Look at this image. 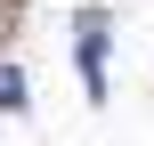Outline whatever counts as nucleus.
<instances>
[{
	"instance_id": "obj_1",
	"label": "nucleus",
	"mask_w": 154,
	"mask_h": 146,
	"mask_svg": "<svg viewBox=\"0 0 154 146\" xmlns=\"http://www.w3.org/2000/svg\"><path fill=\"white\" fill-rule=\"evenodd\" d=\"M73 33H81V81H89V89H106V73H97V65H106V16L89 8Z\"/></svg>"
},
{
	"instance_id": "obj_3",
	"label": "nucleus",
	"mask_w": 154,
	"mask_h": 146,
	"mask_svg": "<svg viewBox=\"0 0 154 146\" xmlns=\"http://www.w3.org/2000/svg\"><path fill=\"white\" fill-rule=\"evenodd\" d=\"M0 16H8V0H0Z\"/></svg>"
},
{
	"instance_id": "obj_2",
	"label": "nucleus",
	"mask_w": 154,
	"mask_h": 146,
	"mask_svg": "<svg viewBox=\"0 0 154 146\" xmlns=\"http://www.w3.org/2000/svg\"><path fill=\"white\" fill-rule=\"evenodd\" d=\"M16 106H24V73H16V65H0V114H16Z\"/></svg>"
}]
</instances>
